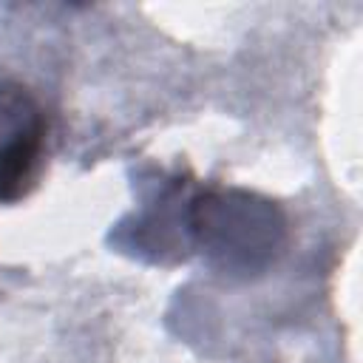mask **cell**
Wrapping results in <instances>:
<instances>
[{
	"label": "cell",
	"mask_w": 363,
	"mask_h": 363,
	"mask_svg": "<svg viewBox=\"0 0 363 363\" xmlns=\"http://www.w3.org/2000/svg\"><path fill=\"white\" fill-rule=\"evenodd\" d=\"M184 218L207 264L224 275H258L286 244L284 210L247 190H199L190 199Z\"/></svg>",
	"instance_id": "1"
},
{
	"label": "cell",
	"mask_w": 363,
	"mask_h": 363,
	"mask_svg": "<svg viewBox=\"0 0 363 363\" xmlns=\"http://www.w3.org/2000/svg\"><path fill=\"white\" fill-rule=\"evenodd\" d=\"M45 119L20 85H0V204L23 199L37 176Z\"/></svg>",
	"instance_id": "2"
}]
</instances>
